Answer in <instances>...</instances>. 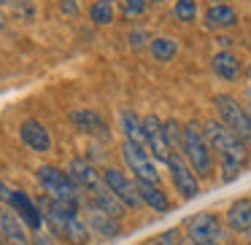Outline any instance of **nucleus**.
Here are the masks:
<instances>
[{"label": "nucleus", "instance_id": "nucleus-1", "mask_svg": "<svg viewBox=\"0 0 251 245\" xmlns=\"http://www.w3.org/2000/svg\"><path fill=\"white\" fill-rule=\"evenodd\" d=\"M202 132H205V140L211 148H216L219 156H222V180H235L240 175V170H243L246 159H249V148H246V143L240 140L238 135H235L232 130H227V127L222 124V121H208L205 127H202Z\"/></svg>", "mask_w": 251, "mask_h": 245}, {"label": "nucleus", "instance_id": "nucleus-2", "mask_svg": "<svg viewBox=\"0 0 251 245\" xmlns=\"http://www.w3.org/2000/svg\"><path fill=\"white\" fill-rule=\"evenodd\" d=\"M38 207H41V216H44V221H46V226H49L51 234L62 237L71 245H89V234L92 232H89V226L78 218L76 210H71L68 205L51 200V197L41 200Z\"/></svg>", "mask_w": 251, "mask_h": 245}, {"label": "nucleus", "instance_id": "nucleus-3", "mask_svg": "<svg viewBox=\"0 0 251 245\" xmlns=\"http://www.w3.org/2000/svg\"><path fill=\"white\" fill-rule=\"evenodd\" d=\"M38 180H41V186H44L46 197L68 205L71 210H78V207H81L84 191L78 189V183L71 178V173H62V170L51 167V164H44V167H38Z\"/></svg>", "mask_w": 251, "mask_h": 245}, {"label": "nucleus", "instance_id": "nucleus-4", "mask_svg": "<svg viewBox=\"0 0 251 245\" xmlns=\"http://www.w3.org/2000/svg\"><path fill=\"white\" fill-rule=\"evenodd\" d=\"M181 151L189 159V167L195 170L197 175H211V170H213L211 146H208V140H205V132H202L195 121H189V124L184 127V148H181Z\"/></svg>", "mask_w": 251, "mask_h": 245}, {"label": "nucleus", "instance_id": "nucleus-5", "mask_svg": "<svg viewBox=\"0 0 251 245\" xmlns=\"http://www.w3.org/2000/svg\"><path fill=\"white\" fill-rule=\"evenodd\" d=\"M186 234H189V240L202 245H229L227 229L213 213H197V216L186 218Z\"/></svg>", "mask_w": 251, "mask_h": 245}, {"label": "nucleus", "instance_id": "nucleus-6", "mask_svg": "<svg viewBox=\"0 0 251 245\" xmlns=\"http://www.w3.org/2000/svg\"><path fill=\"white\" fill-rule=\"evenodd\" d=\"M213 105L222 116V124L232 130L243 143H251V113H246L243 105H238V100L229 97V94H216Z\"/></svg>", "mask_w": 251, "mask_h": 245}, {"label": "nucleus", "instance_id": "nucleus-7", "mask_svg": "<svg viewBox=\"0 0 251 245\" xmlns=\"http://www.w3.org/2000/svg\"><path fill=\"white\" fill-rule=\"evenodd\" d=\"M122 159H125L127 170L135 175V180H146V183H157L159 180V173L154 167L151 156L146 154V148L138 146L132 140H125L122 143Z\"/></svg>", "mask_w": 251, "mask_h": 245}, {"label": "nucleus", "instance_id": "nucleus-8", "mask_svg": "<svg viewBox=\"0 0 251 245\" xmlns=\"http://www.w3.org/2000/svg\"><path fill=\"white\" fill-rule=\"evenodd\" d=\"M168 167H170V178H173L176 191H178V194L184 197V200H192V197L200 194V183H197L195 170H192L189 164H186L184 159H181V154H178V151L170 154Z\"/></svg>", "mask_w": 251, "mask_h": 245}, {"label": "nucleus", "instance_id": "nucleus-9", "mask_svg": "<svg viewBox=\"0 0 251 245\" xmlns=\"http://www.w3.org/2000/svg\"><path fill=\"white\" fill-rule=\"evenodd\" d=\"M103 178H105V183H108V189L116 194V200H119L125 207H141V205H143L141 194H138V186L132 183V180L127 178L122 170L108 167V170L103 173Z\"/></svg>", "mask_w": 251, "mask_h": 245}, {"label": "nucleus", "instance_id": "nucleus-10", "mask_svg": "<svg viewBox=\"0 0 251 245\" xmlns=\"http://www.w3.org/2000/svg\"><path fill=\"white\" fill-rule=\"evenodd\" d=\"M0 240L8 245H33L27 234V223L6 205H0Z\"/></svg>", "mask_w": 251, "mask_h": 245}, {"label": "nucleus", "instance_id": "nucleus-11", "mask_svg": "<svg viewBox=\"0 0 251 245\" xmlns=\"http://www.w3.org/2000/svg\"><path fill=\"white\" fill-rule=\"evenodd\" d=\"M87 226L92 234H100V237H105V240H114L122 234L119 218L105 213L103 207H98L95 202H87Z\"/></svg>", "mask_w": 251, "mask_h": 245}, {"label": "nucleus", "instance_id": "nucleus-12", "mask_svg": "<svg viewBox=\"0 0 251 245\" xmlns=\"http://www.w3.org/2000/svg\"><path fill=\"white\" fill-rule=\"evenodd\" d=\"M143 132H146V146L151 148V154L159 162H168L170 159V146L165 140V127L157 116H143Z\"/></svg>", "mask_w": 251, "mask_h": 245}, {"label": "nucleus", "instance_id": "nucleus-13", "mask_svg": "<svg viewBox=\"0 0 251 245\" xmlns=\"http://www.w3.org/2000/svg\"><path fill=\"white\" fill-rule=\"evenodd\" d=\"M71 121H73V124H76L81 132H87V135H95V137H100V140H111L108 127H105V121L100 119L95 111H73V113H71Z\"/></svg>", "mask_w": 251, "mask_h": 245}, {"label": "nucleus", "instance_id": "nucleus-14", "mask_svg": "<svg viewBox=\"0 0 251 245\" xmlns=\"http://www.w3.org/2000/svg\"><path fill=\"white\" fill-rule=\"evenodd\" d=\"M19 137H22V143L27 148H33V151H49L51 148L49 130H46L44 124H38V121H22V127H19Z\"/></svg>", "mask_w": 251, "mask_h": 245}, {"label": "nucleus", "instance_id": "nucleus-15", "mask_svg": "<svg viewBox=\"0 0 251 245\" xmlns=\"http://www.w3.org/2000/svg\"><path fill=\"white\" fill-rule=\"evenodd\" d=\"M71 178L78 183V189L89 191V194L103 183V175H100L98 170L87 162V159H73V162H71Z\"/></svg>", "mask_w": 251, "mask_h": 245}, {"label": "nucleus", "instance_id": "nucleus-16", "mask_svg": "<svg viewBox=\"0 0 251 245\" xmlns=\"http://www.w3.org/2000/svg\"><path fill=\"white\" fill-rule=\"evenodd\" d=\"M11 205L17 207V213H22V221L27 223V226L33 229V232H41L44 216H41V207H38V205H33V200H30L27 194H22V191H14Z\"/></svg>", "mask_w": 251, "mask_h": 245}, {"label": "nucleus", "instance_id": "nucleus-17", "mask_svg": "<svg viewBox=\"0 0 251 245\" xmlns=\"http://www.w3.org/2000/svg\"><path fill=\"white\" fill-rule=\"evenodd\" d=\"M227 223L232 232H251V200H235L227 207Z\"/></svg>", "mask_w": 251, "mask_h": 245}, {"label": "nucleus", "instance_id": "nucleus-18", "mask_svg": "<svg viewBox=\"0 0 251 245\" xmlns=\"http://www.w3.org/2000/svg\"><path fill=\"white\" fill-rule=\"evenodd\" d=\"M135 186H138V194H141L143 205H149L151 210H159V213L170 210V200H168V194H165V191L159 189L157 183H146V180H135Z\"/></svg>", "mask_w": 251, "mask_h": 245}, {"label": "nucleus", "instance_id": "nucleus-19", "mask_svg": "<svg viewBox=\"0 0 251 245\" xmlns=\"http://www.w3.org/2000/svg\"><path fill=\"white\" fill-rule=\"evenodd\" d=\"M205 22H208V27H213V30L235 27V24H238V14L229 6H211L205 14Z\"/></svg>", "mask_w": 251, "mask_h": 245}, {"label": "nucleus", "instance_id": "nucleus-20", "mask_svg": "<svg viewBox=\"0 0 251 245\" xmlns=\"http://www.w3.org/2000/svg\"><path fill=\"white\" fill-rule=\"evenodd\" d=\"M122 130H125L127 140L138 143L146 148V132H143V119H138L132 111H122Z\"/></svg>", "mask_w": 251, "mask_h": 245}, {"label": "nucleus", "instance_id": "nucleus-21", "mask_svg": "<svg viewBox=\"0 0 251 245\" xmlns=\"http://www.w3.org/2000/svg\"><path fill=\"white\" fill-rule=\"evenodd\" d=\"M213 70H216V76L227 78V81H235L240 76V62L229 51H222V54L213 57Z\"/></svg>", "mask_w": 251, "mask_h": 245}, {"label": "nucleus", "instance_id": "nucleus-22", "mask_svg": "<svg viewBox=\"0 0 251 245\" xmlns=\"http://www.w3.org/2000/svg\"><path fill=\"white\" fill-rule=\"evenodd\" d=\"M114 0H95L92 8H89V17L95 24H111L114 22Z\"/></svg>", "mask_w": 251, "mask_h": 245}, {"label": "nucleus", "instance_id": "nucleus-23", "mask_svg": "<svg viewBox=\"0 0 251 245\" xmlns=\"http://www.w3.org/2000/svg\"><path fill=\"white\" fill-rule=\"evenodd\" d=\"M176 51H178V46H176L173 38H154L151 41V54H154V60H159V62L173 60Z\"/></svg>", "mask_w": 251, "mask_h": 245}, {"label": "nucleus", "instance_id": "nucleus-24", "mask_svg": "<svg viewBox=\"0 0 251 245\" xmlns=\"http://www.w3.org/2000/svg\"><path fill=\"white\" fill-rule=\"evenodd\" d=\"M165 140H168L170 151H178V148H184V127L178 124V121H165Z\"/></svg>", "mask_w": 251, "mask_h": 245}, {"label": "nucleus", "instance_id": "nucleus-25", "mask_svg": "<svg viewBox=\"0 0 251 245\" xmlns=\"http://www.w3.org/2000/svg\"><path fill=\"white\" fill-rule=\"evenodd\" d=\"M176 19H181V22H195L197 19V3L195 0H178L173 8Z\"/></svg>", "mask_w": 251, "mask_h": 245}, {"label": "nucleus", "instance_id": "nucleus-26", "mask_svg": "<svg viewBox=\"0 0 251 245\" xmlns=\"http://www.w3.org/2000/svg\"><path fill=\"white\" fill-rule=\"evenodd\" d=\"M149 6V0H125V14L127 17H138V14H143Z\"/></svg>", "mask_w": 251, "mask_h": 245}, {"label": "nucleus", "instance_id": "nucleus-27", "mask_svg": "<svg viewBox=\"0 0 251 245\" xmlns=\"http://www.w3.org/2000/svg\"><path fill=\"white\" fill-rule=\"evenodd\" d=\"M181 240H184V237H181L178 229H168V232L159 237V243H162V245H181Z\"/></svg>", "mask_w": 251, "mask_h": 245}, {"label": "nucleus", "instance_id": "nucleus-28", "mask_svg": "<svg viewBox=\"0 0 251 245\" xmlns=\"http://www.w3.org/2000/svg\"><path fill=\"white\" fill-rule=\"evenodd\" d=\"M11 197H14V189H8V186L0 180V205H11Z\"/></svg>", "mask_w": 251, "mask_h": 245}, {"label": "nucleus", "instance_id": "nucleus-29", "mask_svg": "<svg viewBox=\"0 0 251 245\" xmlns=\"http://www.w3.org/2000/svg\"><path fill=\"white\" fill-rule=\"evenodd\" d=\"M60 8L68 14V17H76L78 14V6H76V0H60Z\"/></svg>", "mask_w": 251, "mask_h": 245}, {"label": "nucleus", "instance_id": "nucleus-30", "mask_svg": "<svg viewBox=\"0 0 251 245\" xmlns=\"http://www.w3.org/2000/svg\"><path fill=\"white\" fill-rule=\"evenodd\" d=\"M33 245H54V243H51V237H49V234L35 232V234H33Z\"/></svg>", "mask_w": 251, "mask_h": 245}, {"label": "nucleus", "instance_id": "nucleus-31", "mask_svg": "<svg viewBox=\"0 0 251 245\" xmlns=\"http://www.w3.org/2000/svg\"><path fill=\"white\" fill-rule=\"evenodd\" d=\"M3 30H6V14L0 11V33H3Z\"/></svg>", "mask_w": 251, "mask_h": 245}, {"label": "nucleus", "instance_id": "nucleus-32", "mask_svg": "<svg viewBox=\"0 0 251 245\" xmlns=\"http://www.w3.org/2000/svg\"><path fill=\"white\" fill-rule=\"evenodd\" d=\"M181 245H202V243H195V240H189V237H186V240H181Z\"/></svg>", "mask_w": 251, "mask_h": 245}, {"label": "nucleus", "instance_id": "nucleus-33", "mask_svg": "<svg viewBox=\"0 0 251 245\" xmlns=\"http://www.w3.org/2000/svg\"><path fill=\"white\" fill-rule=\"evenodd\" d=\"M213 6H227V0H211Z\"/></svg>", "mask_w": 251, "mask_h": 245}, {"label": "nucleus", "instance_id": "nucleus-34", "mask_svg": "<svg viewBox=\"0 0 251 245\" xmlns=\"http://www.w3.org/2000/svg\"><path fill=\"white\" fill-rule=\"evenodd\" d=\"M143 245H162L159 240H149V243H143Z\"/></svg>", "mask_w": 251, "mask_h": 245}, {"label": "nucleus", "instance_id": "nucleus-35", "mask_svg": "<svg viewBox=\"0 0 251 245\" xmlns=\"http://www.w3.org/2000/svg\"><path fill=\"white\" fill-rule=\"evenodd\" d=\"M14 0H0V6H11Z\"/></svg>", "mask_w": 251, "mask_h": 245}, {"label": "nucleus", "instance_id": "nucleus-36", "mask_svg": "<svg viewBox=\"0 0 251 245\" xmlns=\"http://www.w3.org/2000/svg\"><path fill=\"white\" fill-rule=\"evenodd\" d=\"M0 245H8V243H3V240H0Z\"/></svg>", "mask_w": 251, "mask_h": 245}, {"label": "nucleus", "instance_id": "nucleus-37", "mask_svg": "<svg viewBox=\"0 0 251 245\" xmlns=\"http://www.w3.org/2000/svg\"><path fill=\"white\" fill-rule=\"evenodd\" d=\"M154 3H162V0H154Z\"/></svg>", "mask_w": 251, "mask_h": 245}]
</instances>
